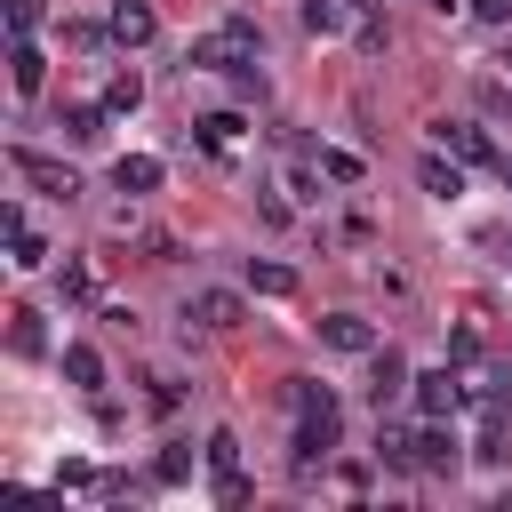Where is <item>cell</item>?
Masks as SVG:
<instances>
[{
    "instance_id": "ac0fdd59",
    "label": "cell",
    "mask_w": 512,
    "mask_h": 512,
    "mask_svg": "<svg viewBox=\"0 0 512 512\" xmlns=\"http://www.w3.org/2000/svg\"><path fill=\"white\" fill-rule=\"evenodd\" d=\"M136 104H144V80L136 72H112L104 80V112H136Z\"/></svg>"
},
{
    "instance_id": "4316f807",
    "label": "cell",
    "mask_w": 512,
    "mask_h": 512,
    "mask_svg": "<svg viewBox=\"0 0 512 512\" xmlns=\"http://www.w3.org/2000/svg\"><path fill=\"white\" fill-rule=\"evenodd\" d=\"M216 504H224V512L248 504V480H240V472H216Z\"/></svg>"
},
{
    "instance_id": "ffe728a7",
    "label": "cell",
    "mask_w": 512,
    "mask_h": 512,
    "mask_svg": "<svg viewBox=\"0 0 512 512\" xmlns=\"http://www.w3.org/2000/svg\"><path fill=\"white\" fill-rule=\"evenodd\" d=\"M248 288L256 296H296V272L288 264H248Z\"/></svg>"
},
{
    "instance_id": "603a6c76",
    "label": "cell",
    "mask_w": 512,
    "mask_h": 512,
    "mask_svg": "<svg viewBox=\"0 0 512 512\" xmlns=\"http://www.w3.org/2000/svg\"><path fill=\"white\" fill-rule=\"evenodd\" d=\"M344 16H352L344 0H304V32H336Z\"/></svg>"
},
{
    "instance_id": "8fae6325",
    "label": "cell",
    "mask_w": 512,
    "mask_h": 512,
    "mask_svg": "<svg viewBox=\"0 0 512 512\" xmlns=\"http://www.w3.org/2000/svg\"><path fill=\"white\" fill-rule=\"evenodd\" d=\"M8 80H16V96H40L48 64H40V48H32V40H16V48H8Z\"/></svg>"
},
{
    "instance_id": "5b68a950",
    "label": "cell",
    "mask_w": 512,
    "mask_h": 512,
    "mask_svg": "<svg viewBox=\"0 0 512 512\" xmlns=\"http://www.w3.org/2000/svg\"><path fill=\"white\" fill-rule=\"evenodd\" d=\"M432 136H440V152H456V160H472V168H504V160H496V144H488L472 120H440Z\"/></svg>"
},
{
    "instance_id": "ba28073f",
    "label": "cell",
    "mask_w": 512,
    "mask_h": 512,
    "mask_svg": "<svg viewBox=\"0 0 512 512\" xmlns=\"http://www.w3.org/2000/svg\"><path fill=\"white\" fill-rule=\"evenodd\" d=\"M408 384H416V376H408V360H400V352L384 344V352L368 360V400H376V408H392V400H400Z\"/></svg>"
},
{
    "instance_id": "83f0119b",
    "label": "cell",
    "mask_w": 512,
    "mask_h": 512,
    "mask_svg": "<svg viewBox=\"0 0 512 512\" xmlns=\"http://www.w3.org/2000/svg\"><path fill=\"white\" fill-rule=\"evenodd\" d=\"M448 352H456V368H472V360H480V328H456V344H448Z\"/></svg>"
},
{
    "instance_id": "8992f818",
    "label": "cell",
    "mask_w": 512,
    "mask_h": 512,
    "mask_svg": "<svg viewBox=\"0 0 512 512\" xmlns=\"http://www.w3.org/2000/svg\"><path fill=\"white\" fill-rule=\"evenodd\" d=\"M464 456H456V432H448V416H424V432H416V472H456Z\"/></svg>"
},
{
    "instance_id": "277c9868",
    "label": "cell",
    "mask_w": 512,
    "mask_h": 512,
    "mask_svg": "<svg viewBox=\"0 0 512 512\" xmlns=\"http://www.w3.org/2000/svg\"><path fill=\"white\" fill-rule=\"evenodd\" d=\"M408 392H416V416H456L464 408V376L456 368H424Z\"/></svg>"
},
{
    "instance_id": "cb8c5ba5",
    "label": "cell",
    "mask_w": 512,
    "mask_h": 512,
    "mask_svg": "<svg viewBox=\"0 0 512 512\" xmlns=\"http://www.w3.org/2000/svg\"><path fill=\"white\" fill-rule=\"evenodd\" d=\"M320 176H336V184H360V160H352V152H320Z\"/></svg>"
},
{
    "instance_id": "7c38bea8",
    "label": "cell",
    "mask_w": 512,
    "mask_h": 512,
    "mask_svg": "<svg viewBox=\"0 0 512 512\" xmlns=\"http://www.w3.org/2000/svg\"><path fill=\"white\" fill-rule=\"evenodd\" d=\"M8 352H16V360H40V352H48L40 312H8Z\"/></svg>"
},
{
    "instance_id": "2e32d148",
    "label": "cell",
    "mask_w": 512,
    "mask_h": 512,
    "mask_svg": "<svg viewBox=\"0 0 512 512\" xmlns=\"http://www.w3.org/2000/svg\"><path fill=\"white\" fill-rule=\"evenodd\" d=\"M416 184H424V192H432V200H456V192H464V176H456V168H448V160H440V152H432V160H424V168H416Z\"/></svg>"
},
{
    "instance_id": "6da1fadb",
    "label": "cell",
    "mask_w": 512,
    "mask_h": 512,
    "mask_svg": "<svg viewBox=\"0 0 512 512\" xmlns=\"http://www.w3.org/2000/svg\"><path fill=\"white\" fill-rule=\"evenodd\" d=\"M344 440V408H336V392L328 384H312V376H296V464H328V448Z\"/></svg>"
},
{
    "instance_id": "d4e9b609",
    "label": "cell",
    "mask_w": 512,
    "mask_h": 512,
    "mask_svg": "<svg viewBox=\"0 0 512 512\" xmlns=\"http://www.w3.org/2000/svg\"><path fill=\"white\" fill-rule=\"evenodd\" d=\"M32 24H40V0H8V32L32 40Z\"/></svg>"
},
{
    "instance_id": "44dd1931",
    "label": "cell",
    "mask_w": 512,
    "mask_h": 512,
    "mask_svg": "<svg viewBox=\"0 0 512 512\" xmlns=\"http://www.w3.org/2000/svg\"><path fill=\"white\" fill-rule=\"evenodd\" d=\"M176 480H192V448H160V464H152V488H176Z\"/></svg>"
},
{
    "instance_id": "5bb4252c",
    "label": "cell",
    "mask_w": 512,
    "mask_h": 512,
    "mask_svg": "<svg viewBox=\"0 0 512 512\" xmlns=\"http://www.w3.org/2000/svg\"><path fill=\"white\" fill-rule=\"evenodd\" d=\"M112 184H120V192H152V184H160V160H152V152H128V160L112 168Z\"/></svg>"
},
{
    "instance_id": "d6986e66",
    "label": "cell",
    "mask_w": 512,
    "mask_h": 512,
    "mask_svg": "<svg viewBox=\"0 0 512 512\" xmlns=\"http://www.w3.org/2000/svg\"><path fill=\"white\" fill-rule=\"evenodd\" d=\"M200 144H208V152H232V144H240V112H208V120H200Z\"/></svg>"
},
{
    "instance_id": "f1b7e54d",
    "label": "cell",
    "mask_w": 512,
    "mask_h": 512,
    "mask_svg": "<svg viewBox=\"0 0 512 512\" xmlns=\"http://www.w3.org/2000/svg\"><path fill=\"white\" fill-rule=\"evenodd\" d=\"M504 184H512V160H504Z\"/></svg>"
},
{
    "instance_id": "7a4b0ae2",
    "label": "cell",
    "mask_w": 512,
    "mask_h": 512,
    "mask_svg": "<svg viewBox=\"0 0 512 512\" xmlns=\"http://www.w3.org/2000/svg\"><path fill=\"white\" fill-rule=\"evenodd\" d=\"M192 64H200V72H240V64H256V24H248V16H224L216 32L192 40Z\"/></svg>"
},
{
    "instance_id": "4fadbf2b",
    "label": "cell",
    "mask_w": 512,
    "mask_h": 512,
    "mask_svg": "<svg viewBox=\"0 0 512 512\" xmlns=\"http://www.w3.org/2000/svg\"><path fill=\"white\" fill-rule=\"evenodd\" d=\"M56 128H64V144H96V136H104V112H96V104H64Z\"/></svg>"
},
{
    "instance_id": "f546056e",
    "label": "cell",
    "mask_w": 512,
    "mask_h": 512,
    "mask_svg": "<svg viewBox=\"0 0 512 512\" xmlns=\"http://www.w3.org/2000/svg\"><path fill=\"white\" fill-rule=\"evenodd\" d=\"M504 64H512V40H504Z\"/></svg>"
},
{
    "instance_id": "30bf717a",
    "label": "cell",
    "mask_w": 512,
    "mask_h": 512,
    "mask_svg": "<svg viewBox=\"0 0 512 512\" xmlns=\"http://www.w3.org/2000/svg\"><path fill=\"white\" fill-rule=\"evenodd\" d=\"M320 344H328V352H376V328H368L360 312H328V320H320Z\"/></svg>"
},
{
    "instance_id": "9c48e42d",
    "label": "cell",
    "mask_w": 512,
    "mask_h": 512,
    "mask_svg": "<svg viewBox=\"0 0 512 512\" xmlns=\"http://www.w3.org/2000/svg\"><path fill=\"white\" fill-rule=\"evenodd\" d=\"M232 320H240V296L232 288H200L184 304V328H232Z\"/></svg>"
},
{
    "instance_id": "e0dca14e",
    "label": "cell",
    "mask_w": 512,
    "mask_h": 512,
    "mask_svg": "<svg viewBox=\"0 0 512 512\" xmlns=\"http://www.w3.org/2000/svg\"><path fill=\"white\" fill-rule=\"evenodd\" d=\"M8 264H16V272H40V264H48V248H40V232H32V224H16V232H8Z\"/></svg>"
},
{
    "instance_id": "484cf974",
    "label": "cell",
    "mask_w": 512,
    "mask_h": 512,
    "mask_svg": "<svg viewBox=\"0 0 512 512\" xmlns=\"http://www.w3.org/2000/svg\"><path fill=\"white\" fill-rule=\"evenodd\" d=\"M56 288H64V296H72V304H88V296H96V280H88V264H72V272H64V280H56Z\"/></svg>"
},
{
    "instance_id": "52a82bcc",
    "label": "cell",
    "mask_w": 512,
    "mask_h": 512,
    "mask_svg": "<svg viewBox=\"0 0 512 512\" xmlns=\"http://www.w3.org/2000/svg\"><path fill=\"white\" fill-rule=\"evenodd\" d=\"M104 32H112L120 48H144V40L160 32V16H152V0H112V16H104Z\"/></svg>"
},
{
    "instance_id": "7402d4cb",
    "label": "cell",
    "mask_w": 512,
    "mask_h": 512,
    "mask_svg": "<svg viewBox=\"0 0 512 512\" xmlns=\"http://www.w3.org/2000/svg\"><path fill=\"white\" fill-rule=\"evenodd\" d=\"M200 456H208V472H240V440H232V432H208Z\"/></svg>"
},
{
    "instance_id": "9a60e30c",
    "label": "cell",
    "mask_w": 512,
    "mask_h": 512,
    "mask_svg": "<svg viewBox=\"0 0 512 512\" xmlns=\"http://www.w3.org/2000/svg\"><path fill=\"white\" fill-rule=\"evenodd\" d=\"M64 376H72L80 392H96V384H104V360H96V344H64Z\"/></svg>"
},
{
    "instance_id": "3957f363",
    "label": "cell",
    "mask_w": 512,
    "mask_h": 512,
    "mask_svg": "<svg viewBox=\"0 0 512 512\" xmlns=\"http://www.w3.org/2000/svg\"><path fill=\"white\" fill-rule=\"evenodd\" d=\"M8 168H16L24 184H40L48 200H72V192H80V176H72L64 160H48V152H32V144H16V152H8Z\"/></svg>"
}]
</instances>
